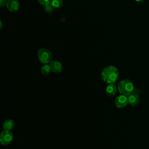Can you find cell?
Masks as SVG:
<instances>
[{"mask_svg":"<svg viewBox=\"0 0 149 149\" xmlns=\"http://www.w3.org/2000/svg\"><path fill=\"white\" fill-rule=\"evenodd\" d=\"M101 77L102 80L108 84L114 83L119 77L118 69L114 66H108L102 70Z\"/></svg>","mask_w":149,"mask_h":149,"instance_id":"cell-1","label":"cell"},{"mask_svg":"<svg viewBox=\"0 0 149 149\" xmlns=\"http://www.w3.org/2000/svg\"><path fill=\"white\" fill-rule=\"evenodd\" d=\"M118 90L121 94L128 96L133 93L134 85L130 80L125 79L119 81L118 86Z\"/></svg>","mask_w":149,"mask_h":149,"instance_id":"cell-2","label":"cell"},{"mask_svg":"<svg viewBox=\"0 0 149 149\" xmlns=\"http://www.w3.org/2000/svg\"><path fill=\"white\" fill-rule=\"evenodd\" d=\"M37 57L41 63L48 64L52 61V54L49 49L47 48H41L37 51Z\"/></svg>","mask_w":149,"mask_h":149,"instance_id":"cell-3","label":"cell"},{"mask_svg":"<svg viewBox=\"0 0 149 149\" xmlns=\"http://www.w3.org/2000/svg\"><path fill=\"white\" fill-rule=\"evenodd\" d=\"M13 139V136L10 130H4L0 134V143L1 144L6 146L11 143Z\"/></svg>","mask_w":149,"mask_h":149,"instance_id":"cell-4","label":"cell"},{"mask_svg":"<svg viewBox=\"0 0 149 149\" xmlns=\"http://www.w3.org/2000/svg\"><path fill=\"white\" fill-rule=\"evenodd\" d=\"M128 104L127 97L125 95H119L116 97L115 100V105L117 108H122L125 107Z\"/></svg>","mask_w":149,"mask_h":149,"instance_id":"cell-5","label":"cell"},{"mask_svg":"<svg viewBox=\"0 0 149 149\" xmlns=\"http://www.w3.org/2000/svg\"><path fill=\"white\" fill-rule=\"evenodd\" d=\"M49 66L51 67V69L52 72L54 73H59L62 72L63 66L62 63L57 61V60H54L52 61L49 63Z\"/></svg>","mask_w":149,"mask_h":149,"instance_id":"cell-6","label":"cell"},{"mask_svg":"<svg viewBox=\"0 0 149 149\" xmlns=\"http://www.w3.org/2000/svg\"><path fill=\"white\" fill-rule=\"evenodd\" d=\"M6 7L10 12H16L20 8V3L18 0H8Z\"/></svg>","mask_w":149,"mask_h":149,"instance_id":"cell-7","label":"cell"},{"mask_svg":"<svg viewBox=\"0 0 149 149\" xmlns=\"http://www.w3.org/2000/svg\"><path fill=\"white\" fill-rule=\"evenodd\" d=\"M128 104L131 106H137L140 102V100L138 95L136 94H131L127 96Z\"/></svg>","mask_w":149,"mask_h":149,"instance_id":"cell-8","label":"cell"},{"mask_svg":"<svg viewBox=\"0 0 149 149\" xmlns=\"http://www.w3.org/2000/svg\"><path fill=\"white\" fill-rule=\"evenodd\" d=\"M105 91L108 96L113 97L116 94L117 92L116 86L114 84V83L108 84V85L106 87Z\"/></svg>","mask_w":149,"mask_h":149,"instance_id":"cell-9","label":"cell"},{"mask_svg":"<svg viewBox=\"0 0 149 149\" xmlns=\"http://www.w3.org/2000/svg\"><path fill=\"white\" fill-rule=\"evenodd\" d=\"M15 126V122L10 119H6L3 123V127L4 130H10Z\"/></svg>","mask_w":149,"mask_h":149,"instance_id":"cell-10","label":"cell"},{"mask_svg":"<svg viewBox=\"0 0 149 149\" xmlns=\"http://www.w3.org/2000/svg\"><path fill=\"white\" fill-rule=\"evenodd\" d=\"M51 69L49 65L44 64L41 68V72L43 75L47 76L51 72Z\"/></svg>","mask_w":149,"mask_h":149,"instance_id":"cell-11","label":"cell"},{"mask_svg":"<svg viewBox=\"0 0 149 149\" xmlns=\"http://www.w3.org/2000/svg\"><path fill=\"white\" fill-rule=\"evenodd\" d=\"M54 8H60L63 5V0H51L50 3Z\"/></svg>","mask_w":149,"mask_h":149,"instance_id":"cell-12","label":"cell"},{"mask_svg":"<svg viewBox=\"0 0 149 149\" xmlns=\"http://www.w3.org/2000/svg\"><path fill=\"white\" fill-rule=\"evenodd\" d=\"M54 9L55 8L53 7V6L51 3H49L47 5L44 6V10L48 13H53V12L54 11Z\"/></svg>","mask_w":149,"mask_h":149,"instance_id":"cell-13","label":"cell"},{"mask_svg":"<svg viewBox=\"0 0 149 149\" xmlns=\"http://www.w3.org/2000/svg\"><path fill=\"white\" fill-rule=\"evenodd\" d=\"M37 2L39 3V4H40L41 5H43V6H45L49 3H51V0H37Z\"/></svg>","mask_w":149,"mask_h":149,"instance_id":"cell-14","label":"cell"},{"mask_svg":"<svg viewBox=\"0 0 149 149\" xmlns=\"http://www.w3.org/2000/svg\"><path fill=\"white\" fill-rule=\"evenodd\" d=\"M8 2V0H0V6L3 7L6 5Z\"/></svg>","mask_w":149,"mask_h":149,"instance_id":"cell-15","label":"cell"},{"mask_svg":"<svg viewBox=\"0 0 149 149\" xmlns=\"http://www.w3.org/2000/svg\"><path fill=\"white\" fill-rule=\"evenodd\" d=\"M135 1H137V2H141L144 1V0H135Z\"/></svg>","mask_w":149,"mask_h":149,"instance_id":"cell-16","label":"cell"},{"mask_svg":"<svg viewBox=\"0 0 149 149\" xmlns=\"http://www.w3.org/2000/svg\"><path fill=\"white\" fill-rule=\"evenodd\" d=\"M0 24H1V29H2V23L1 20L0 21Z\"/></svg>","mask_w":149,"mask_h":149,"instance_id":"cell-17","label":"cell"}]
</instances>
